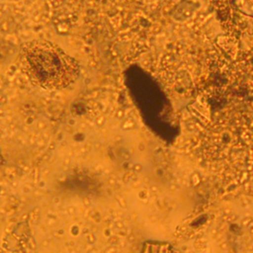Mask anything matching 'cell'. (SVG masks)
Masks as SVG:
<instances>
[{"label": "cell", "instance_id": "cell-2", "mask_svg": "<svg viewBox=\"0 0 253 253\" xmlns=\"http://www.w3.org/2000/svg\"><path fill=\"white\" fill-rule=\"evenodd\" d=\"M0 253H3V252H2V250H1V249H0Z\"/></svg>", "mask_w": 253, "mask_h": 253}, {"label": "cell", "instance_id": "cell-1", "mask_svg": "<svg viewBox=\"0 0 253 253\" xmlns=\"http://www.w3.org/2000/svg\"><path fill=\"white\" fill-rule=\"evenodd\" d=\"M18 64L33 84L46 89L67 87L79 74L77 61L46 41H34L23 45Z\"/></svg>", "mask_w": 253, "mask_h": 253}]
</instances>
